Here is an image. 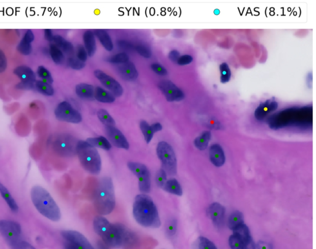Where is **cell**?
I'll list each match as a JSON object with an SVG mask.
<instances>
[{"label":"cell","instance_id":"1","mask_svg":"<svg viewBox=\"0 0 316 249\" xmlns=\"http://www.w3.org/2000/svg\"><path fill=\"white\" fill-rule=\"evenodd\" d=\"M133 215L142 227L158 228L161 225L159 213L153 199L142 194L136 196L133 205Z\"/></svg>","mask_w":316,"mask_h":249},{"label":"cell","instance_id":"2","mask_svg":"<svg viewBox=\"0 0 316 249\" xmlns=\"http://www.w3.org/2000/svg\"><path fill=\"white\" fill-rule=\"evenodd\" d=\"M31 196L38 212L51 221H59L62 216L60 208L47 191L42 186H35L31 190Z\"/></svg>","mask_w":316,"mask_h":249},{"label":"cell","instance_id":"3","mask_svg":"<svg viewBox=\"0 0 316 249\" xmlns=\"http://www.w3.org/2000/svg\"><path fill=\"white\" fill-rule=\"evenodd\" d=\"M116 206L114 185L109 177L101 178L95 191L94 207L101 215L111 213Z\"/></svg>","mask_w":316,"mask_h":249},{"label":"cell","instance_id":"4","mask_svg":"<svg viewBox=\"0 0 316 249\" xmlns=\"http://www.w3.org/2000/svg\"><path fill=\"white\" fill-rule=\"evenodd\" d=\"M0 234L11 249H36L23 240L21 226L13 220H0Z\"/></svg>","mask_w":316,"mask_h":249},{"label":"cell","instance_id":"5","mask_svg":"<svg viewBox=\"0 0 316 249\" xmlns=\"http://www.w3.org/2000/svg\"><path fill=\"white\" fill-rule=\"evenodd\" d=\"M77 155L81 166L92 174H99L101 169V159L97 148L87 141H79Z\"/></svg>","mask_w":316,"mask_h":249},{"label":"cell","instance_id":"6","mask_svg":"<svg viewBox=\"0 0 316 249\" xmlns=\"http://www.w3.org/2000/svg\"><path fill=\"white\" fill-rule=\"evenodd\" d=\"M158 157L161 161L165 172L169 175H175L178 171V163L175 150L166 141H161L156 148Z\"/></svg>","mask_w":316,"mask_h":249},{"label":"cell","instance_id":"7","mask_svg":"<svg viewBox=\"0 0 316 249\" xmlns=\"http://www.w3.org/2000/svg\"><path fill=\"white\" fill-rule=\"evenodd\" d=\"M55 117L58 120L65 122L77 124L82 122V115L68 101H62L54 109Z\"/></svg>","mask_w":316,"mask_h":249},{"label":"cell","instance_id":"8","mask_svg":"<svg viewBox=\"0 0 316 249\" xmlns=\"http://www.w3.org/2000/svg\"><path fill=\"white\" fill-rule=\"evenodd\" d=\"M78 141L69 135H60L53 143L54 151L62 157H72L77 154Z\"/></svg>","mask_w":316,"mask_h":249},{"label":"cell","instance_id":"9","mask_svg":"<svg viewBox=\"0 0 316 249\" xmlns=\"http://www.w3.org/2000/svg\"><path fill=\"white\" fill-rule=\"evenodd\" d=\"M61 235L65 240V249H94L88 239L78 231L63 230Z\"/></svg>","mask_w":316,"mask_h":249},{"label":"cell","instance_id":"10","mask_svg":"<svg viewBox=\"0 0 316 249\" xmlns=\"http://www.w3.org/2000/svg\"><path fill=\"white\" fill-rule=\"evenodd\" d=\"M94 75L96 79L99 80L101 85L106 89V90L111 92L116 98L123 96L124 94L123 86L114 78L99 69L94 71Z\"/></svg>","mask_w":316,"mask_h":249},{"label":"cell","instance_id":"11","mask_svg":"<svg viewBox=\"0 0 316 249\" xmlns=\"http://www.w3.org/2000/svg\"><path fill=\"white\" fill-rule=\"evenodd\" d=\"M158 88L169 102H178L185 98L184 91L169 80L159 81Z\"/></svg>","mask_w":316,"mask_h":249},{"label":"cell","instance_id":"12","mask_svg":"<svg viewBox=\"0 0 316 249\" xmlns=\"http://www.w3.org/2000/svg\"><path fill=\"white\" fill-rule=\"evenodd\" d=\"M104 130L111 144L118 148L126 150L129 149L130 145L128 141L123 133L116 126L104 127Z\"/></svg>","mask_w":316,"mask_h":249},{"label":"cell","instance_id":"13","mask_svg":"<svg viewBox=\"0 0 316 249\" xmlns=\"http://www.w3.org/2000/svg\"><path fill=\"white\" fill-rule=\"evenodd\" d=\"M100 237L108 247L120 248L122 246L121 233L117 224H110Z\"/></svg>","mask_w":316,"mask_h":249},{"label":"cell","instance_id":"14","mask_svg":"<svg viewBox=\"0 0 316 249\" xmlns=\"http://www.w3.org/2000/svg\"><path fill=\"white\" fill-rule=\"evenodd\" d=\"M118 72L122 79L129 82L137 80L138 77L137 68L134 64L130 61L118 65Z\"/></svg>","mask_w":316,"mask_h":249},{"label":"cell","instance_id":"15","mask_svg":"<svg viewBox=\"0 0 316 249\" xmlns=\"http://www.w3.org/2000/svg\"><path fill=\"white\" fill-rule=\"evenodd\" d=\"M208 215L212 220L214 224L220 227L224 220L225 209L224 206L217 202L211 204L208 208Z\"/></svg>","mask_w":316,"mask_h":249},{"label":"cell","instance_id":"16","mask_svg":"<svg viewBox=\"0 0 316 249\" xmlns=\"http://www.w3.org/2000/svg\"><path fill=\"white\" fill-rule=\"evenodd\" d=\"M278 108V104L276 101L273 99L269 100L265 103L261 104L259 107L255 111V117L258 120H263L270 114L274 112Z\"/></svg>","mask_w":316,"mask_h":249},{"label":"cell","instance_id":"17","mask_svg":"<svg viewBox=\"0 0 316 249\" xmlns=\"http://www.w3.org/2000/svg\"><path fill=\"white\" fill-rule=\"evenodd\" d=\"M14 74L23 83L35 84L36 82V74L33 69L26 66H20L14 70Z\"/></svg>","mask_w":316,"mask_h":249},{"label":"cell","instance_id":"18","mask_svg":"<svg viewBox=\"0 0 316 249\" xmlns=\"http://www.w3.org/2000/svg\"><path fill=\"white\" fill-rule=\"evenodd\" d=\"M34 39L35 36L33 32L31 30H28L17 46V51L24 56H28V55L31 54L33 51L32 43L34 42Z\"/></svg>","mask_w":316,"mask_h":249},{"label":"cell","instance_id":"19","mask_svg":"<svg viewBox=\"0 0 316 249\" xmlns=\"http://www.w3.org/2000/svg\"><path fill=\"white\" fill-rule=\"evenodd\" d=\"M210 158L214 166L219 167L225 162L224 150L218 144H214L210 148Z\"/></svg>","mask_w":316,"mask_h":249},{"label":"cell","instance_id":"20","mask_svg":"<svg viewBox=\"0 0 316 249\" xmlns=\"http://www.w3.org/2000/svg\"><path fill=\"white\" fill-rule=\"evenodd\" d=\"M83 42L89 57L94 56L97 51V41L94 32L86 30L83 34Z\"/></svg>","mask_w":316,"mask_h":249},{"label":"cell","instance_id":"21","mask_svg":"<svg viewBox=\"0 0 316 249\" xmlns=\"http://www.w3.org/2000/svg\"><path fill=\"white\" fill-rule=\"evenodd\" d=\"M117 225L121 233L122 245L132 246L137 244L138 238L135 233L123 224H117Z\"/></svg>","mask_w":316,"mask_h":249},{"label":"cell","instance_id":"22","mask_svg":"<svg viewBox=\"0 0 316 249\" xmlns=\"http://www.w3.org/2000/svg\"><path fill=\"white\" fill-rule=\"evenodd\" d=\"M53 42H54L53 44L59 47L64 54L70 56H73L75 52L74 46L72 43L66 40L65 38L56 35V36H54Z\"/></svg>","mask_w":316,"mask_h":249},{"label":"cell","instance_id":"23","mask_svg":"<svg viewBox=\"0 0 316 249\" xmlns=\"http://www.w3.org/2000/svg\"><path fill=\"white\" fill-rule=\"evenodd\" d=\"M75 94L78 97L83 100L94 98L95 87L91 84L81 83L75 86Z\"/></svg>","mask_w":316,"mask_h":249},{"label":"cell","instance_id":"24","mask_svg":"<svg viewBox=\"0 0 316 249\" xmlns=\"http://www.w3.org/2000/svg\"><path fill=\"white\" fill-rule=\"evenodd\" d=\"M95 36L103 46V47L106 51H112L114 49V44L111 36L107 33V31L103 29H97L94 31Z\"/></svg>","mask_w":316,"mask_h":249},{"label":"cell","instance_id":"25","mask_svg":"<svg viewBox=\"0 0 316 249\" xmlns=\"http://www.w3.org/2000/svg\"><path fill=\"white\" fill-rule=\"evenodd\" d=\"M94 98L98 102L110 104L114 103L117 98L106 89L97 86L95 88Z\"/></svg>","mask_w":316,"mask_h":249},{"label":"cell","instance_id":"26","mask_svg":"<svg viewBox=\"0 0 316 249\" xmlns=\"http://www.w3.org/2000/svg\"><path fill=\"white\" fill-rule=\"evenodd\" d=\"M0 194L2 198L7 202L8 207L12 212L17 213L19 211L18 205L16 203L15 199L13 198L10 192L1 182H0Z\"/></svg>","mask_w":316,"mask_h":249},{"label":"cell","instance_id":"27","mask_svg":"<svg viewBox=\"0 0 316 249\" xmlns=\"http://www.w3.org/2000/svg\"><path fill=\"white\" fill-rule=\"evenodd\" d=\"M163 188L166 192L173 195L181 196L183 194L181 184L175 178H171L167 181Z\"/></svg>","mask_w":316,"mask_h":249},{"label":"cell","instance_id":"28","mask_svg":"<svg viewBox=\"0 0 316 249\" xmlns=\"http://www.w3.org/2000/svg\"><path fill=\"white\" fill-rule=\"evenodd\" d=\"M89 144L95 147H99L106 150H109L111 149L112 145L108 139L104 137H98L95 138H89L86 140Z\"/></svg>","mask_w":316,"mask_h":249},{"label":"cell","instance_id":"29","mask_svg":"<svg viewBox=\"0 0 316 249\" xmlns=\"http://www.w3.org/2000/svg\"><path fill=\"white\" fill-rule=\"evenodd\" d=\"M35 88L43 95L52 97L54 94V89L51 84L43 82L42 80H36Z\"/></svg>","mask_w":316,"mask_h":249},{"label":"cell","instance_id":"30","mask_svg":"<svg viewBox=\"0 0 316 249\" xmlns=\"http://www.w3.org/2000/svg\"><path fill=\"white\" fill-rule=\"evenodd\" d=\"M139 189L144 194L149 193L151 190V180L149 170L138 177Z\"/></svg>","mask_w":316,"mask_h":249},{"label":"cell","instance_id":"31","mask_svg":"<svg viewBox=\"0 0 316 249\" xmlns=\"http://www.w3.org/2000/svg\"><path fill=\"white\" fill-rule=\"evenodd\" d=\"M233 231L234 234L241 238L245 244L252 240L250 230L245 224L238 226Z\"/></svg>","mask_w":316,"mask_h":249},{"label":"cell","instance_id":"32","mask_svg":"<svg viewBox=\"0 0 316 249\" xmlns=\"http://www.w3.org/2000/svg\"><path fill=\"white\" fill-rule=\"evenodd\" d=\"M211 138V132L206 131L195 139V141H194V144H195L197 149L204 150L207 148L209 142H210Z\"/></svg>","mask_w":316,"mask_h":249},{"label":"cell","instance_id":"33","mask_svg":"<svg viewBox=\"0 0 316 249\" xmlns=\"http://www.w3.org/2000/svg\"><path fill=\"white\" fill-rule=\"evenodd\" d=\"M52 60L58 65H62L65 62V56L62 50L54 44H51L49 50Z\"/></svg>","mask_w":316,"mask_h":249},{"label":"cell","instance_id":"34","mask_svg":"<svg viewBox=\"0 0 316 249\" xmlns=\"http://www.w3.org/2000/svg\"><path fill=\"white\" fill-rule=\"evenodd\" d=\"M97 117L98 119L102 123L104 127L106 126H116V121L109 114L107 110L100 109L97 112Z\"/></svg>","mask_w":316,"mask_h":249},{"label":"cell","instance_id":"35","mask_svg":"<svg viewBox=\"0 0 316 249\" xmlns=\"http://www.w3.org/2000/svg\"><path fill=\"white\" fill-rule=\"evenodd\" d=\"M242 224H244V217H243V213L239 211H235L229 217L228 227L233 230L234 228Z\"/></svg>","mask_w":316,"mask_h":249},{"label":"cell","instance_id":"36","mask_svg":"<svg viewBox=\"0 0 316 249\" xmlns=\"http://www.w3.org/2000/svg\"><path fill=\"white\" fill-rule=\"evenodd\" d=\"M140 129L141 132L143 133L145 140H146L147 143H150L152 140L153 136L155 135L151 124L146 120H141L140 122Z\"/></svg>","mask_w":316,"mask_h":249},{"label":"cell","instance_id":"37","mask_svg":"<svg viewBox=\"0 0 316 249\" xmlns=\"http://www.w3.org/2000/svg\"><path fill=\"white\" fill-rule=\"evenodd\" d=\"M134 51L144 58H150L152 56V50L150 46L145 43H139L135 45Z\"/></svg>","mask_w":316,"mask_h":249},{"label":"cell","instance_id":"38","mask_svg":"<svg viewBox=\"0 0 316 249\" xmlns=\"http://www.w3.org/2000/svg\"><path fill=\"white\" fill-rule=\"evenodd\" d=\"M106 61L114 65H122L129 61V56L126 52H121L118 54L112 55L106 59Z\"/></svg>","mask_w":316,"mask_h":249},{"label":"cell","instance_id":"39","mask_svg":"<svg viewBox=\"0 0 316 249\" xmlns=\"http://www.w3.org/2000/svg\"><path fill=\"white\" fill-rule=\"evenodd\" d=\"M127 167L137 177L149 170L146 165L138 163V162H129L127 164Z\"/></svg>","mask_w":316,"mask_h":249},{"label":"cell","instance_id":"40","mask_svg":"<svg viewBox=\"0 0 316 249\" xmlns=\"http://www.w3.org/2000/svg\"><path fill=\"white\" fill-rule=\"evenodd\" d=\"M37 74L40 78H41L43 82L50 83L51 85L53 83V77H52L50 72L45 67L39 66L37 69Z\"/></svg>","mask_w":316,"mask_h":249},{"label":"cell","instance_id":"41","mask_svg":"<svg viewBox=\"0 0 316 249\" xmlns=\"http://www.w3.org/2000/svg\"><path fill=\"white\" fill-rule=\"evenodd\" d=\"M67 63L69 68L76 71L82 70L85 67V63L81 61L76 56H74L69 57Z\"/></svg>","mask_w":316,"mask_h":249},{"label":"cell","instance_id":"42","mask_svg":"<svg viewBox=\"0 0 316 249\" xmlns=\"http://www.w3.org/2000/svg\"><path fill=\"white\" fill-rule=\"evenodd\" d=\"M228 243L231 249H243L245 245L243 240L234 234L229 237Z\"/></svg>","mask_w":316,"mask_h":249},{"label":"cell","instance_id":"43","mask_svg":"<svg viewBox=\"0 0 316 249\" xmlns=\"http://www.w3.org/2000/svg\"><path fill=\"white\" fill-rule=\"evenodd\" d=\"M178 230V220L175 218L168 220L166 225V233L167 236L172 237L175 235Z\"/></svg>","mask_w":316,"mask_h":249},{"label":"cell","instance_id":"44","mask_svg":"<svg viewBox=\"0 0 316 249\" xmlns=\"http://www.w3.org/2000/svg\"><path fill=\"white\" fill-rule=\"evenodd\" d=\"M221 81L223 83L229 82L231 78V71L227 63H224L220 66Z\"/></svg>","mask_w":316,"mask_h":249},{"label":"cell","instance_id":"45","mask_svg":"<svg viewBox=\"0 0 316 249\" xmlns=\"http://www.w3.org/2000/svg\"><path fill=\"white\" fill-rule=\"evenodd\" d=\"M118 48L123 52L134 51L135 44L128 40H120L117 42Z\"/></svg>","mask_w":316,"mask_h":249},{"label":"cell","instance_id":"46","mask_svg":"<svg viewBox=\"0 0 316 249\" xmlns=\"http://www.w3.org/2000/svg\"><path fill=\"white\" fill-rule=\"evenodd\" d=\"M156 183L159 188H163L167 179V173L161 169L159 170L156 175Z\"/></svg>","mask_w":316,"mask_h":249},{"label":"cell","instance_id":"47","mask_svg":"<svg viewBox=\"0 0 316 249\" xmlns=\"http://www.w3.org/2000/svg\"><path fill=\"white\" fill-rule=\"evenodd\" d=\"M198 249H217L216 246L205 237H200L198 239Z\"/></svg>","mask_w":316,"mask_h":249},{"label":"cell","instance_id":"48","mask_svg":"<svg viewBox=\"0 0 316 249\" xmlns=\"http://www.w3.org/2000/svg\"><path fill=\"white\" fill-rule=\"evenodd\" d=\"M75 56L78 59L83 63H85L88 59V54L85 47L82 45H79L77 46L76 50H75Z\"/></svg>","mask_w":316,"mask_h":249},{"label":"cell","instance_id":"49","mask_svg":"<svg viewBox=\"0 0 316 249\" xmlns=\"http://www.w3.org/2000/svg\"><path fill=\"white\" fill-rule=\"evenodd\" d=\"M151 69L155 74L159 75V76H166L167 75L168 72L164 67L159 63H153L150 66Z\"/></svg>","mask_w":316,"mask_h":249},{"label":"cell","instance_id":"50","mask_svg":"<svg viewBox=\"0 0 316 249\" xmlns=\"http://www.w3.org/2000/svg\"><path fill=\"white\" fill-rule=\"evenodd\" d=\"M193 60L192 56H190V55L186 54L180 56L177 63L179 66H184L190 65V63H192Z\"/></svg>","mask_w":316,"mask_h":249},{"label":"cell","instance_id":"51","mask_svg":"<svg viewBox=\"0 0 316 249\" xmlns=\"http://www.w3.org/2000/svg\"><path fill=\"white\" fill-rule=\"evenodd\" d=\"M7 68V59L5 54L0 49V74L6 71Z\"/></svg>","mask_w":316,"mask_h":249},{"label":"cell","instance_id":"52","mask_svg":"<svg viewBox=\"0 0 316 249\" xmlns=\"http://www.w3.org/2000/svg\"><path fill=\"white\" fill-rule=\"evenodd\" d=\"M180 56H181V54H180L178 50H176L170 51L169 54H168V57H169V60L175 63H177V62H178Z\"/></svg>","mask_w":316,"mask_h":249},{"label":"cell","instance_id":"53","mask_svg":"<svg viewBox=\"0 0 316 249\" xmlns=\"http://www.w3.org/2000/svg\"><path fill=\"white\" fill-rule=\"evenodd\" d=\"M256 249H272V245L268 242L260 241L256 245Z\"/></svg>","mask_w":316,"mask_h":249},{"label":"cell","instance_id":"54","mask_svg":"<svg viewBox=\"0 0 316 249\" xmlns=\"http://www.w3.org/2000/svg\"><path fill=\"white\" fill-rule=\"evenodd\" d=\"M35 87V84L21 82L16 86L17 88L22 89H31Z\"/></svg>","mask_w":316,"mask_h":249},{"label":"cell","instance_id":"55","mask_svg":"<svg viewBox=\"0 0 316 249\" xmlns=\"http://www.w3.org/2000/svg\"><path fill=\"white\" fill-rule=\"evenodd\" d=\"M45 39L48 42H53L54 35L53 31L51 29H45L44 30Z\"/></svg>","mask_w":316,"mask_h":249},{"label":"cell","instance_id":"56","mask_svg":"<svg viewBox=\"0 0 316 249\" xmlns=\"http://www.w3.org/2000/svg\"><path fill=\"white\" fill-rule=\"evenodd\" d=\"M151 127H152L153 131L155 133L161 132L162 130V124L159 122L153 123L151 124Z\"/></svg>","mask_w":316,"mask_h":249},{"label":"cell","instance_id":"57","mask_svg":"<svg viewBox=\"0 0 316 249\" xmlns=\"http://www.w3.org/2000/svg\"><path fill=\"white\" fill-rule=\"evenodd\" d=\"M243 249H256V245H255L253 239L251 240L247 243H246Z\"/></svg>","mask_w":316,"mask_h":249},{"label":"cell","instance_id":"58","mask_svg":"<svg viewBox=\"0 0 316 249\" xmlns=\"http://www.w3.org/2000/svg\"><path fill=\"white\" fill-rule=\"evenodd\" d=\"M97 249H109L108 245L104 244L103 241H98L97 243Z\"/></svg>","mask_w":316,"mask_h":249},{"label":"cell","instance_id":"59","mask_svg":"<svg viewBox=\"0 0 316 249\" xmlns=\"http://www.w3.org/2000/svg\"><path fill=\"white\" fill-rule=\"evenodd\" d=\"M220 13V11L219 10H216L215 11H214V14H216V15H217V14H219Z\"/></svg>","mask_w":316,"mask_h":249}]
</instances>
